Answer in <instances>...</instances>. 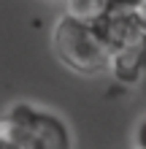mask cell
I'll use <instances>...</instances> for the list:
<instances>
[{"label": "cell", "instance_id": "6da1fadb", "mask_svg": "<svg viewBox=\"0 0 146 149\" xmlns=\"http://www.w3.org/2000/svg\"><path fill=\"white\" fill-rule=\"evenodd\" d=\"M111 52V73L130 84L146 73V11L106 14L98 22Z\"/></svg>", "mask_w": 146, "mask_h": 149}, {"label": "cell", "instance_id": "7a4b0ae2", "mask_svg": "<svg viewBox=\"0 0 146 149\" xmlns=\"http://www.w3.org/2000/svg\"><path fill=\"white\" fill-rule=\"evenodd\" d=\"M51 49L65 68L81 76H98L111 71V52L98 24L62 14L51 30Z\"/></svg>", "mask_w": 146, "mask_h": 149}, {"label": "cell", "instance_id": "3957f363", "mask_svg": "<svg viewBox=\"0 0 146 149\" xmlns=\"http://www.w3.org/2000/svg\"><path fill=\"white\" fill-rule=\"evenodd\" d=\"M0 122L22 149H73L68 122L44 106L14 103L0 117Z\"/></svg>", "mask_w": 146, "mask_h": 149}, {"label": "cell", "instance_id": "277c9868", "mask_svg": "<svg viewBox=\"0 0 146 149\" xmlns=\"http://www.w3.org/2000/svg\"><path fill=\"white\" fill-rule=\"evenodd\" d=\"M68 3V16H76L81 22H89V24H98L103 16L108 14V8L103 0H65Z\"/></svg>", "mask_w": 146, "mask_h": 149}, {"label": "cell", "instance_id": "5b68a950", "mask_svg": "<svg viewBox=\"0 0 146 149\" xmlns=\"http://www.w3.org/2000/svg\"><path fill=\"white\" fill-rule=\"evenodd\" d=\"M108 14H122V11H146V0H103Z\"/></svg>", "mask_w": 146, "mask_h": 149}, {"label": "cell", "instance_id": "8992f818", "mask_svg": "<svg viewBox=\"0 0 146 149\" xmlns=\"http://www.w3.org/2000/svg\"><path fill=\"white\" fill-rule=\"evenodd\" d=\"M135 149H146V117L135 125Z\"/></svg>", "mask_w": 146, "mask_h": 149}, {"label": "cell", "instance_id": "52a82bcc", "mask_svg": "<svg viewBox=\"0 0 146 149\" xmlns=\"http://www.w3.org/2000/svg\"><path fill=\"white\" fill-rule=\"evenodd\" d=\"M0 149H22L19 144L14 141V136L3 127V122H0Z\"/></svg>", "mask_w": 146, "mask_h": 149}, {"label": "cell", "instance_id": "ba28073f", "mask_svg": "<svg viewBox=\"0 0 146 149\" xmlns=\"http://www.w3.org/2000/svg\"><path fill=\"white\" fill-rule=\"evenodd\" d=\"M46 3H60V0H46Z\"/></svg>", "mask_w": 146, "mask_h": 149}]
</instances>
